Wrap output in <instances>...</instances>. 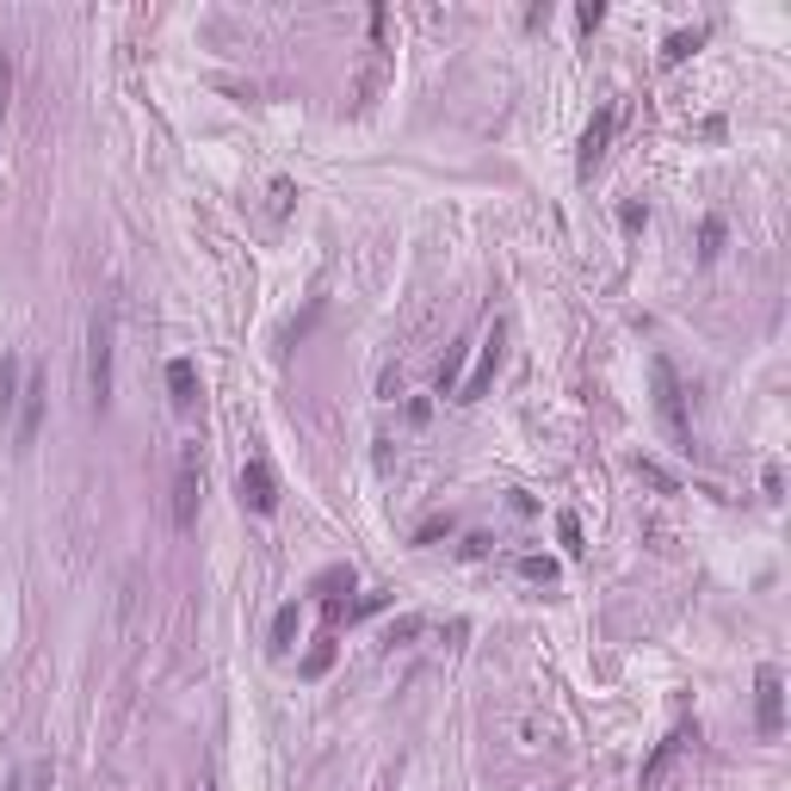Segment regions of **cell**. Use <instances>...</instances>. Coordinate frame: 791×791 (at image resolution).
I'll return each mask as SVG.
<instances>
[{"mask_svg":"<svg viewBox=\"0 0 791 791\" xmlns=\"http://www.w3.org/2000/svg\"><path fill=\"white\" fill-rule=\"evenodd\" d=\"M520 575H526V581H544V588H551V581H557V563H551V557H520Z\"/></svg>","mask_w":791,"mask_h":791,"instance_id":"obj_15","label":"cell"},{"mask_svg":"<svg viewBox=\"0 0 791 791\" xmlns=\"http://www.w3.org/2000/svg\"><path fill=\"white\" fill-rule=\"evenodd\" d=\"M384 81H389V50L372 44L365 50V68H359V87H353V111H365L377 94H384Z\"/></svg>","mask_w":791,"mask_h":791,"instance_id":"obj_8","label":"cell"},{"mask_svg":"<svg viewBox=\"0 0 791 791\" xmlns=\"http://www.w3.org/2000/svg\"><path fill=\"white\" fill-rule=\"evenodd\" d=\"M168 389H173V408H180V415L199 408V372H192V359H173L168 365Z\"/></svg>","mask_w":791,"mask_h":791,"instance_id":"obj_10","label":"cell"},{"mask_svg":"<svg viewBox=\"0 0 791 791\" xmlns=\"http://www.w3.org/2000/svg\"><path fill=\"white\" fill-rule=\"evenodd\" d=\"M199 501H204V451L199 439L180 446V470H173V526L192 532L199 526Z\"/></svg>","mask_w":791,"mask_h":791,"instance_id":"obj_1","label":"cell"},{"mask_svg":"<svg viewBox=\"0 0 791 791\" xmlns=\"http://www.w3.org/2000/svg\"><path fill=\"white\" fill-rule=\"evenodd\" d=\"M575 19H581V32H594V25H600V19H606V7H600V0H588V7H581V13H575Z\"/></svg>","mask_w":791,"mask_h":791,"instance_id":"obj_22","label":"cell"},{"mask_svg":"<svg viewBox=\"0 0 791 791\" xmlns=\"http://www.w3.org/2000/svg\"><path fill=\"white\" fill-rule=\"evenodd\" d=\"M87 396L106 415V403H111V310H94V322H87Z\"/></svg>","mask_w":791,"mask_h":791,"instance_id":"obj_2","label":"cell"},{"mask_svg":"<svg viewBox=\"0 0 791 791\" xmlns=\"http://www.w3.org/2000/svg\"><path fill=\"white\" fill-rule=\"evenodd\" d=\"M291 211V180H272V217H285Z\"/></svg>","mask_w":791,"mask_h":791,"instance_id":"obj_21","label":"cell"},{"mask_svg":"<svg viewBox=\"0 0 791 791\" xmlns=\"http://www.w3.org/2000/svg\"><path fill=\"white\" fill-rule=\"evenodd\" d=\"M698 242H705V248H698V254H705V260H717V248H724V223H705V235H698Z\"/></svg>","mask_w":791,"mask_h":791,"instance_id":"obj_19","label":"cell"},{"mask_svg":"<svg viewBox=\"0 0 791 791\" xmlns=\"http://www.w3.org/2000/svg\"><path fill=\"white\" fill-rule=\"evenodd\" d=\"M698 38L705 32H674L667 38V50H662V63H686V50H698Z\"/></svg>","mask_w":791,"mask_h":791,"instance_id":"obj_16","label":"cell"},{"mask_svg":"<svg viewBox=\"0 0 791 791\" xmlns=\"http://www.w3.org/2000/svg\"><path fill=\"white\" fill-rule=\"evenodd\" d=\"M242 507H254V513L279 507V482H272V464H266V458H248V464H242Z\"/></svg>","mask_w":791,"mask_h":791,"instance_id":"obj_7","label":"cell"},{"mask_svg":"<svg viewBox=\"0 0 791 791\" xmlns=\"http://www.w3.org/2000/svg\"><path fill=\"white\" fill-rule=\"evenodd\" d=\"M199 791H217V785H211V779H199Z\"/></svg>","mask_w":791,"mask_h":791,"instance_id":"obj_23","label":"cell"},{"mask_svg":"<svg viewBox=\"0 0 791 791\" xmlns=\"http://www.w3.org/2000/svg\"><path fill=\"white\" fill-rule=\"evenodd\" d=\"M612 125H619V111H612V106H600V111H594V125L581 130V173H594V168H600L606 142H612Z\"/></svg>","mask_w":791,"mask_h":791,"instance_id":"obj_9","label":"cell"},{"mask_svg":"<svg viewBox=\"0 0 791 791\" xmlns=\"http://www.w3.org/2000/svg\"><path fill=\"white\" fill-rule=\"evenodd\" d=\"M557 532H563V551H569V557H581V526H575V513H563Z\"/></svg>","mask_w":791,"mask_h":791,"instance_id":"obj_17","label":"cell"},{"mask_svg":"<svg viewBox=\"0 0 791 791\" xmlns=\"http://www.w3.org/2000/svg\"><path fill=\"white\" fill-rule=\"evenodd\" d=\"M681 742H686V736H667V742H662V748H655V755H650V760H643V785H655V773H662L667 760L681 755Z\"/></svg>","mask_w":791,"mask_h":791,"instance_id":"obj_14","label":"cell"},{"mask_svg":"<svg viewBox=\"0 0 791 791\" xmlns=\"http://www.w3.org/2000/svg\"><path fill=\"white\" fill-rule=\"evenodd\" d=\"M50 785H56V767H50V760H25L7 791H50Z\"/></svg>","mask_w":791,"mask_h":791,"instance_id":"obj_12","label":"cell"},{"mask_svg":"<svg viewBox=\"0 0 791 791\" xmlns=\"http://www.w3.org/2000/svg\"><path fill=\"white\" fill-rule=\"evenodd\" d=\"M755 724H760V736L785 729V681H779V667H760L755 674Z\"/></svg>","mask_w":791,"mask_h":791,"instance_id":"obj_6","label":"cell"},{"mask_svg":"<svg viewBox=\"0 0 791 791\" xmlns=\"http://www.w3.org/2000/svg\"><path fill=\"white\" fill-rule=\"evenodd\" d=\"M297 624H303V612H297V600H291V606H279V619H272V650H291Z\"/></svg>","mask_w":791,"mask_h":791,"instance_id":"obj_13","label":"cell"},{"mask_svg":"<svg viewBox=\"0 0 791 791\" xmlns=\"http://www.w3.org/2000/svg\"><path fill=\"white\" fill-rule=\"evenodd\" d=\"M328 662H334V643H316L310 662H303V674H328Z\"/></svg>","mask_w":791,"mask_h":791,"instance_id":"obj_20","label":"cell"},{"mask_svg":"<svg viewBox=\"0 0 791 791\" xmlns=\"http://www.w3.org/2000/svg\"><path fill=\"white\" fill-rule=\"evenodd\" d=\"M7 94H13V56L0 44V118H7Z\"/></svg>","mask_w":791,"mask_h":791,"instance_id":"obj_18","label":"cell"},{"mask_svg":"<svg viewBox=\"0 0 791 791\" xmlns=\"http://www.w3.org/2000/svg\"><path fill=\"white\" fill-rule=\"evenodd\" d=\"M19 384H25V359H0V420H13V408H19Z\"/></svg>","mask_w":791,"mask_h":791,"instance_id":"obj_11","label":"cell"},{"mask_svg":"<svg viewBox=\"0 0 791 791\" xmlns=\"http://www.w3.org/2000/svg\"><path fill=\"white\" fill-rule=\"evenodd\" d=\"M44 372H25V384H19V408H13V451H32L38 439V420H44Z\"/></svg>","mask_w":791,"mask_h":791,"instance_id":"obj_4","label":"cell"},{"mask_svg":"<svg viewBox=\"0 0 791 791\" xmlns=\"http://www.w3.org/2000/svg\"><path fill=\"white\" fill-rule=\"evenodd\" d=\"M501 341H507V334H501V322H495L489 334H482V346H477V365H470V377L458 384V396H451V403H477L482 389L495 384V372H501V353H507Z\"/></svg>","mask_w":791,"mask_h":791,"instance_id":"obj_5","label":"cell"},{"mask_svg":"<svg viewBox=\"0 0 791 791\" xmlns=\"http://www.w3.org/2000/svg\"><path fill=\"white\" fill-rule=\"evenodd\" d=\"M650 384H655V415H662L667 439L686 446V439H693V427H686V389H681V377H674L667 359H650Z\"/></svg>","mask_w":791,"mask_h":791,"instance_id":"obj_3","label":"cell"}]
</instances>
